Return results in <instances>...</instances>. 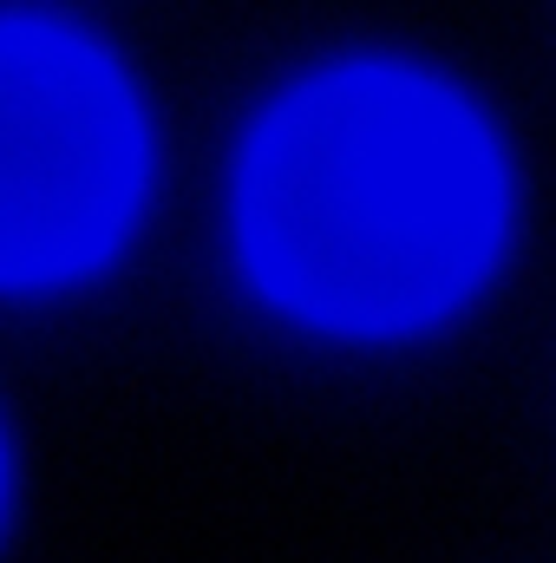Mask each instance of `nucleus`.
<instances>
[{"mask_svg":"<svg viewBox=\"0 0 556 563\" xmlns=\"http://www.w3.org/2000/svg\"><path fill=\"white\" fill-rule=\"evenodd\" d=\"M263 295L334 334L452 314L504 243V157L485 119L413 66H341L256 125L236 184Z\"/></svg>","mask_w":556,"mask_h":563,"instance_id":"obj_1","label":"nucleus"},{"mask_svg":"<svg viewBox=\"0 0 556 563\" xmlns=\"http://www.w3.org/2000/svg\"><path fill=\"white\" fill-rule=\"evenodd\" d=\"M0 518H7V445H0Z\"/></svg>","mask_w":556,"mask_h":563,"instance_id":"obj_3","label":"nucleus"},{"mask_svg":"<svg viewBox=\"0 0 556 563\" xmlns=\"http://www.w3.org/2000/svg\"><path fill=\"white\" fill-rule=\"evenodd\" d=\"M138 197L144 119L119 66L53 20H0V288L99 269Z\"/></svg>","mask_w":556,"mask_h":563,"instance_id":"obj_2","label":"nucleus"}]
</instances>
